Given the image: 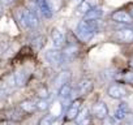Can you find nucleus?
Listing matches in <instances>:
<instances>
[{
	"label": "nucleus",
	"mask_w": 133,
	"mask_h": 125,
	"mask_svg": "<svg viewBox=\"0 0 133 125\" xmlns=\"http://www.w3.org/2000/svg\"><path fill=\"white\" fill-rule=\"evenodd\" d=\"M98 30V25H97V21H86V20H82L78 22L77 27H76V35L80 40L82 42H89L94 34L97 33Z\"/></svg>",
	"instance_id": "obj_1"
},
{
	"label": "nucleus",
	"mask_w": 133,
	"mask_h": 125,
	"mask_svg": "<svg viewBox=\"0 0 133 125\" xmlns=\"http://www.w3.org/2000/svg\"><path fill=\"white\" fill-rule=\"evenodd\" d=\"M18 20L20 22L24 25V27H29V29H35L39 25V20L38 16L30 11V9H22L18 13Z\"/></svg>",
	"instance_id": "obj_2"
},
{
	"label": "nucleus",
	"mask_w": 133,
	"mask_h": 125,
	"mask_svg": "<svg viewBox=\"0 0 133 125\" xmlns=\"http://www.w3.org/2000/svg\"><path fill=\"white\" fill-rule=\"evenodd\" d=\"M44 57L46 60L48 61V64L55 67V68H59L61 67L65 60H64V56H63V52L60 50H56V48H52V50H48L46 53H44Z\"/></svg>",
	"instance_id": "obj_3"
},
{
	"label": "nucleus",
	"mask_w": 133,
	"mask_h": 125,
	"mask_svg": "<svg viewBox=\"0 0 133 125\" xmlns=\"http://www.w3.org/2000/svg\"><path fill=\"white\" fill-rule=\"evenodd\" d=\"M15 86H16V84H15L13 76H9L8 78H5L4 81L0 82V100L7 99L12 94Z\"/></svg>",
	"instance_id": "obj_4"
},
{
	"label": "nucleus",
	"mask_w": 133,
	"mask_h": 125,
	"mask_svg": "<svg viewBox=\"0 0 133 125\" xmlns=\"http://www.w3.org/2000/svg\"><path fill=\"white\" fill-rule=\"evenodd\" d=\"M107 95L110 98H112V99H123V98H125L128 95V91H127V89L123 85L112 84L107 89Z\"/></svg>",
	"instance_id": "obj_5"
},
{
	"label": "nucleus",
	"mask_w": 133,
	"mask_h": 125,
	"mask_svg": "<svg viewBox=\"0 0 133 125\" xmlns=\"http://www.w3.org/2000/svg\"><path fill=\"white\" fill-rule=\"evenodd\" d=\"M114 39L119 43H132L133 42V29L124 27L114 34Z\"/></svg>",
	"instance_id": "obj_6"
},
{
	"label": "nucleus",
	"mask_w": 133,
	"mask_h": 125,
	"mask_svg": "<svg viewBox=\"0 0 133 125\" xmlns=\"http://www.w3.org/2000/svg\"><path fill=\"white\" fill-rule=\"evenodd\" d=\"M111 18L115 22L119 24H124V25H132L133 24V17L129 12L127 11H116L111 15Z\"/></svg>",
	"instance_id": "obj_7"
},
{
	"label": "nucleus",
	"mask_w": 133,
	"mask_h": 125,
	"mask_svg": "<svg viewBox=\"0 0 133 125\" xmlns=\"http://www.w3.org/2000/svg\"><path fill=\"white\" fill-rule=\"evenodd\" d=\"M91 113L99 119V120H103L108 116V107L106 106V103L103 102H97L95 104H93L91 107Z\"/></svg>",
	"instance_id": "obj_8"
},
{
	"label": "nucleus",
	"mask_w": 133,
	"mask_h": 125,
	"mask_svg": "<svg viewBox=\"0 0 133 125\" xmlns=\"http://www.w3.org/2000/svg\"><path fill=\"white\" fill-rule=\"evenodd\" d=\"M80 111H81V100L76 99V100H73L69 104L68 108H66V112H65L66 120H76V117L80 113Z\"/></svg>",
	"instance_id": "obj_9"
},
{
	"label": "nucleus",
	"mask_w": 133,
	"mask_h": 125,
	"mask_svg": "<svg viewBox=\"0 0 133 125\" xmlns=\"http://www.w3.org/2000/svg\"><path fill=\"white\" fill-rule=\"evenodd\" d=\"M71 78H72V73H71V71H61V72L55 77V80H54V85H55V87L60 89V87L64 86V85H68V84L71 82Z\"/></svg>",
	"instance_id": "obj_10"
},
{
	"label": "nucleus",
	"mask_w": 133,
	"mask_h": 125,
	"mask_svg": "<svg viewBox=\"0 0 133 125\" xmlns=\"http://www.w3.org/2000/svg\"><path fill=\"white\" fill-rule=\"evenodd\" d=\"M51 38H52V44H54V47L56 50H60V48L64 47V44H65V37H64V34H63L61 30L54 29L51 31Z\"/></svg>",
	"instance_id": "obj_11"
},
{
	"label": "nucleus",
	"mask_w": 133,
	"mask_h": 125,
	"mask_svg": "<svg viewBox=\"0 0 133 125\" xmlns=\"http://www.w3.org/2000/svg\"><path fill=\"white\" fill-rule=\"evenodd\" d=\"M37 5L42 13V16L44 18H51L52 17V5H51V2L50 0H37Z\"/></svg>",
	"instance_id": "obj_12"
},
{
	"label": "nucleus",
	"mask_w": 133,
	"mask_h": 125,
	"mask_svg": "<svg viewBox=\"0 0 133 125\" xmlns=\"http://www.w3.org/2000/svg\"><path fill=\"white\" fill-rule=\"evenodd\" d=\"M129 112H130V108H129V104L128 103H125V102H121L120 104H119V107L115 109V119L116 120H120V121H123V120H125L127 119V116L129 115Z\"/></svg>",
	"instance_id": "obj_13"
},
{
	"label": "nucleus",
	"mask_w": 133,
	"mask_h": 125,
	"mask_svg": "<svg viewBox=\"0 0 133 125\" xmlns=\"http://www.w3.org/2000/svg\"><path fill=\"white\" fill-rule=\"evenodd\" d=\"M75 121H76V125H90V122H91L90 111L88 108H82L80 111V113L77 115Z\"/></svg>",
	"instance_id": "obj_14"
},
{
	"label": "nucleus",
	"mask_w": 133,
	"mask_h": 125,
	"mask_svg": "<svg viewBox=\"0 0 133 125\" xmlns=\"http://www.w3.org/2000/svg\"><path fill=\"white\" fill-rule=\"evenodd\" d=\"M93 87H94L93 81L89 80V78H84V80H81V81L78 82L77 91H78L80 95H86V94H89V93L93 90Z\"/></svg>",
	"instance_id": "obj_15"
},
{
	"label": "nucleus",
	"mask_w": 133,
	"mask_h": 125,
	"mask_svg": "<svg viewBox=\"0 0 133 125\" xmlns=\"http://www.w3.org/2000/svg\"><path fill=\"white\" fill-rule=\"evenodd\" d=\"M102 16H103L102 8H99V7H93V8L84 16V20H86V21H97V20H99Z\"/></svg>",
	"instance_id": "obj_16"
},
{
	"label": "nucleus",
	"mask_w": 133,
	"mask_h": 125,
	"mask_svg": "<svg viewBox=\"0 0 133 125\" xmlns=\"http://www.w3.org/2000/svg\"><path fill=\"white\" fill-rule=\"evenodd\" d=\"M63 56H64V60H65V63L66 61H72L76 56H77V52H78V48L76 47V46H73V44H71V46H68V47H65L63 51Z\"/></svg>",
	"instance_id": "obj_17"
},
{
	"label": "nucleus",
	"mask_w": 133,
	"mask_h": 125,
	"mask_svg": "<svg viewBox=\"0 0 133 125\" xmlns=\"http://www.w3.org/2000/svg\"><path fill=\"white\" fill-rule=\"evenodd\" d=\"M20 108L22 109L24 113H28V115H33L34 112H37V104L35 102L28 99V100H22L20 103Z\"/></svg>",
	"instance_id": "obj_18"
},
{
	"label": "nucleus",
	"mask_w": 133,
	"mask_h": 125,
	"mask_svg": "<svg viewBox=\"0 0 133 125\" xmlns=\"http://www.w3.org/2000/svg\"><path fill=\"white\" fill-rule=\"evenodd\" d=\"M13 78H15V84L17 87H22L28 84V73L25 71H18L13 74Z\"/></svg>",
	"instance_id": "obj_19"
},
{
	"label": "nucleus",
	"mask_w": 133,
	"mask_h": 125,
	"mask_svg": "<svg viewBox=\"0 0 133 125\" xmlns=\"http://www.w3.org/2000/svg\"><path fill=\"white\" fill-rule=\"evenodd\" d=\"M71 96H72V87H71L69 84H68V85H64V86H61V87L59 89V98H60L63 102L68 100Z\"/></svg>",
	"instance_id": "obj_20"
},
{
	"label": "nucleus",
	"mask_w": 133,
	"mask_h": 125,
	"mask_svg": "<svg viewBox=\"0 0 133 125\" xmlns=\"http://www.w3.org/2000/svg\"><path fill=\"white\" fill-rule=\"evenodd\" d=\"M31 46H33L35 50H42V48L46 46V37H44V35H38V37H35V38L31 40Z\"/></svg>",
	"instance_id": "obj_21"
},
{
	"label": "nucleus",
	"mask_w": 133,
	"mask_h": 125,
	"mask_svg": "<svg viewBox=\"0 0 133 125\" xmlns=\"http://www.w3.org/2000/svg\"><path fill=\"white\" fill-rule=\"evenodd\" d=\"M93 7L90 5V3L89 2H86V0H82V2L78 4V7H77V13L78 15H82V16H85L90 9H91Z\"/></svg>",
	"instance_id": "obj_22"
},
{
	"label": "nucleus",
	"mask_w": 133,
	"mask_h": 125,
	"mask_svg": "<svg viewBox=\"0 0 133 125\" xmlns=\"http://www.w3.org/2000/svg\"><path fill=\"white\" fill-rule=\"evenodd\" d=\"M35 104H37V111H46L50 107L48 100L47 99H41V98L35 102Z\"/></svg>",
	"instance_id": "obj_23"
},
{
	"label": "nucleus",
	"mask_w": 133,
	"mask_h": 125,
	"mask_svg": "<svg viewBox=\"0 0 133 125\" xmlns=\"http://www.w3.org/2000/svg\"><path fill=\"white\" fill-rule=\"evenodd\" d=\"M21 111H22L21 108H18V109H17V108L12 109V111H11V113H12V115L9 116V117H11V120H13V121H21V120H22Z\"/></svg>",
	"instance_id": "obj_24"
},
{
	"label": "nucleus",
	"mask_w": 133,
	"mask_h": 125,
	"mask_svg": "<svg viewBox=\"0 0 133 125\" xmlns=\"http://www.w3.org/2000/svg\"><path fill=\"white\" fill-rule=\"evenodd\" d=\"M52 124H54V116H51V115L43 116L39 120V125H52Z\"/></svg>",
	"instance_id": "obj_25"
},
{
	"label": "nucleus",
	"mask_w": 133,
	"mask_h": 125,
	"mask_svg": "<svg viewBox=\"0 0 133 125\" xmlns=\"http://www.w3.org/2000/svg\"><path fill=\"white\" fill-rule=\"evenodd\" d=\"M37 94H38V96H39L41 99H47V98H48V90H47L46 87H39V89L37 90Z\"/></svg>",
	"instance_id": "obj_26"
},
{
	"label": "nucleus",
	"mask_w": 133,
	"mask_h": 125,
	"mask_svg": "<svg viewBox=\"0 0 133 125\" xmlns=\"http://www.w3.org/2000/svg\"><path fill=\"white\" fill-rule=\"evenodd\" d=\"M102 121H103V125H117V122H116L117 120H116L115 117L110 116V115H108L106 119H103Z\"/></svg>",
	"instance_id": "obj_27"
},
{
	"label": "nucleus",
	"mask_w": 133,
	"mask_h": 125,
	"mask_svg": "<svg viewBox=\"0 0 133 125\" xmlns=\"http://www.w3.org/2000/svg\"><path fill=\"white\" fill-rule=\"evenodd\" d=\"M123 80H124V82H127V84H129V85H133V72L125 73L124 77H123Z\"/></svg>",
	"instance_id": "obj_28"
},
{
	"label": "nucleus",
	"mask_w": 133,
	"mask_h": 125,
	"mask_svg": "<svg viewBox=\"0 0 133 125\" xmlns=\"http://www.w3.org/2000/svg\"><path fill=\"white\" fill-rule=\"evenodd\" d=\"M121 125H133V117H129V119H125V120H123Z\"/></svg>",
	"instance_id": "obj_29"
},
{
	"label": "nucleus",
	"mask_w": 133,
	"mask_h": 125,
	"mask_svg": "<svg viewBox=\"0 0 133 125\" xmlns=\"http://www.w3.org/2000/svg\"><path fill=\"white\" fill-rule=\"evenodd\" d=\"M15 2V0H0V3H2L3 5H9Z\"/></svg>",
	"instance_id": "obj_30"
},
{
	"label": "nucleus",
	"mask_w": 133,
	"mask_h": 125,
	"mask_svg": "<svg viewBox=\"0 0 133 125\" xmlns=\"http://www.w3.org/2000/svg\"><path fill=\"white\" fill-rule=\"evenodd\" d=\"M3 13H4V8H3V4L0 3V18H2V16H3Z\"/></svg>",
	"instance_id": "obj_31"
},
{
	"label": "nucleus",
	"mask_w": 133,
	"mask_h": 125,
	"mask_svg": "<svg viewBox=\"0 0 133 125\" xmlns=\"http://www.w3.org/2000/svg\"><path fill=\"white\" fill-rule=\"evenodd\" d=\"M129 65H130V67L133 68V56H132V57L129 59Z\"/></svg>",
	"instance_id": "obj_32"
},
{
	"label": "nucleus",
	"mask_w": 133,
	"mask_h": 125,
	"mask_svg": "<svg viewBox=\"0 0 133 125\" xmlns=\"http://www.w3.org/2000/svg\"><path fill=\"white\" fill-rule=\"evenodd\" d=\"M2 125H13V124H12V122H8V121H7V122H3Z\"/></svg>",
	"instance_id": "obj_33"
},
{
	"label": "nucleus",
	"mask_w": 133,
	"mask_h": 125,
	"mask_svg": "<svg viewBox=\"0 0 133 125\" xmlns=\"http://www.w3.org/2000/svg\"><path fill=\"white\" fill-rule=\"evenodd\" d=\"M130 15H132V17H133V9H132V11H130Z\"/></svg>",
	"instance_id": "obj_34"
}]
</instances>
